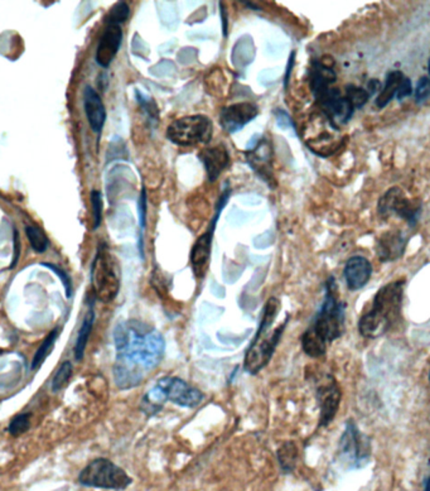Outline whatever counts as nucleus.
I'll return each mask as SVG.
<instances>
[{"mask_svg":"<svg viewBox=\"0 0 430 491\" xmlns=\"http://www.w3.org/2000/svg\"><path fill=\"white\" fill-rule=\"evenodd\" d=\"M114 343L116 350L114 377L120 389L140 385L165 356L162 333L140 320L120 322L114 330Z\"/></svg>","mask_w":430,"mask_h":491,"instance_id":"f257e3e1","label":"nucleus"},{"mask_svg":"<svg viewBox=\"0 0 430 491\" xmlns=\"http://www.w3.org/2000/svg\"><path fill=\"white\" fill-rule=\"evenodd\" d=\"M346 304L337 297L333 277L326 282V294L317 316L302 335V348L309 358L326 354L329 343L340 338L345 331Z\"/></svg>","mask_w":430,"mask_h":491,"instance_id":"f03ea898","label":"nucleus"},{"mask_svg":"<svg viewBox=\"0 0 430 491\" xmlns=\"http://www.w3.org/2000/svg\"><path fill=\"white\" fill-rule=\"evenodd\" d=\"M279 311L280 301L275 297L269 298L263 309L258 332L245 353L243 369L245 372L249 373L250 375L259 374L270 363L277 350V343L283 337L284 331L288 326L289 317L280 325L274 326Z\"/></svg>","mask_w":430,"mask_h":491,"instance_id":"7ed1b4c3","label":"nucleus"},{"mask_svg":"<svg viewBox=\"0 0 430 491\" xmlns=\"http://www.w3.org/2000/svg\"><path fill=\"white\" fill-rule=\"evenodd\" d=\"M404 280H395L380 288L373 307L358 321L360 335L368 338L384 336L402 320Z\"/></svg>","mask_w":430,"mask_h":491,"instance_id":"20e7f679","label":"nucleus"},{"mask_svg":"<svg viewBox=\"0 0 430 491\" xmlns=\"http://www.w3.org/2000/svg\"><path fill=\"white\" fill-rule=\"evenodd\" d=\"M120 267L116 258L101 244L91 267V286L94 297L104 303L114 301L120 289Z\"/></svg>","mask_w":430,"mask_h":491,"instance_id":"39448f33","label":"nucleus"},{"mask_svg":"<svg viewBox=\"0 0 430 491\" xmlns=\"http://www.w3.org/2000/svg\"><path fill=\"white\" fill-rule=\"evenodd\" d=\"M79 482L87 487L121 491L128 489L133 484V479L124 468H120L108 458L99 457L92 460L79 473Z\"/></svg>","mask_w":430,"mask_h":491,"instance_id":"423d86ee","label":"nucleus"},{"mask_svg":"<svg viewBox=\"0 0 430 491\" xmlns=\"http://www.w3.org/2000/svg\"><path fill=\"white\" fill-rule=\"evenodd\" d=\"M214 134V124L206 115H188L170 123L167 129L168 140L180 147L209 144Z\"/></svg>","mask_w":430,"mask_h":491,"instance_id":"0eeeda50","label":"nucleus"},{"mask_svg":"<svg viewBox=\"0 0 430 491\" xmlns=\"http://www.w3.org/2000/svg\"><path fill=\"white\" fill-rule=\"evenodd\" d=\"M231 196V189L227 187L220 199L216 204L215 215L211 220L210 225L207 231L199 236V239L196 240V243L193 244L192 250H191V267H192L193 275L196 278L202 280L206 273H207V267L210 262L211 250H212V241H214V234H215L216 226L219 223L221 212L224 210V207L227 205V202L230 200Z\"/></svg>","mask_w":430,"mask_h":491,"instance_id":"6e6552de","label":"nucleus"},{"mask_svg":"<svg viewBox=\"0 0 430 491\" xmlns=\"http://www.w3.org/2000/svg\"><path fill=\"white\" fill-rule=\"evenodd\" d=\"M165 403L172 402L183 408H194L204 400V395L199 388L192 387L178 377H165L155 384Z\"/></svg>","mask_w":430,"mask_h":491,"instance_id":"1a4fd4ad","label":"nucleus"},{"mask_svg":"<svg viewBox=\"0 0 430 491\" xmlns=\"http://www.w3.org/2000/svg\"><path fill=\"white\" fill-rule=\"evenodd\" d=\"M419 204L409 200L402 189L391 187L379 201L377 211L381 217L397 215L408 221L410 226H415L420 212Z\"/></svg>","mask_w":430,"mask_h":491,"instance_id":"9d476101","label":"nucleus"},{"mask_svg":"<svg viewBox=\"0 0 430 491\" xmlns=\"http://www.w3.org/2000/svg\"><path fill=\"white\" fill-rule=\"evenodd\" d=\"M317 103L322 114L337 128L347 124L355 111L347 97L343 96L336 87L329 89L322 96L318 97Z\"/></svg>","mask_w":430,"mask_h":491,"instance_id":"9b49d317","label":"nucleus"},{"mask_svg":"<svg viewBox=\"0 0 430 491\" xmlns=\"http://www.w3.org/2000/svg\"><path fill=\"white\" fill-rule=\"evenodd\" d=\"M341 389L332 375L318 384L317 400L319 406V427H327L333 421L340 408Z\"/></svg>","mask_w":430,"mask_h":491,"instance_id":"f8f14e48","label":"nucleus"},{"mask_svg":"<svg viewBox=\"0 0 430 491\" xmlns=\"http://www.w3.org/2000/svg\"><path fill=\"white\" fill-rule=\"evenodd\" d=\"M341 456L352 465L360 466L363 460L368 458L370 445L363 438V434L357 429L353 422L347 423L345 434H342L340 442Z\"/></svg>","mask_w":430,"mask_h":491,"instance_id":"ddd939ff","label":"nucleus"},{"mask_svg":"<svg viewBox=\"0 0 430 491\" xmlns=\"http://www.w3.org/2000/svg\"><path fill=\"white\" fill-rule=\"evenodd\" d=\"M259 110L258 106L251 103H238L225 106L221 110L220 126L225 132L230 134L243 131L245 126H248L250 121L258 116Z\"/></svg>","mask_w":430,"mask_h":491,"instance_id":"4468645a","label":"nucleus"},{"mask_svg":"<svg viewBox=\"0 0 430 491\" xmlns=\"http://www.w3.org/2000/svg\"><path fill=\"white\" fill-rule=\"evenodd\" d=\"M246 162L250 168L264 180L270 187H274V171H272V147L266 138H263L254 149L245 152Z\"/></svg>","mask_w":430,"mask_h":491,"instance_id":"2eb2a0df","label":"nucleus"},{"mask_svg":"<svg viewBox=\"0 0 430 491\" xmlns=\"http://www.w3.org/2000/svg\"><path fill=\"white\" fill-rule=\"evenodd\" d=\"M123 43V28L119 24H106L102 32L97 50V62L104 69H108L114 58L116 57Z\"/></svg>","mask_w":430,"mask_h":491,"instance_id":"dca6fc26","label":"nucleus"},{"mask_svg":"<svg viewBox=\"0 0 430 491\" xmlns=\"http://www.w3.org/2000/svg\"><path fill=\"white\" fill-rule=\"evenodd\" d=\"M199 160L204 163V171L210 182H216L221 173L230 165V155L225 144H217L215 147H207L199 153Z\"/></svg>","mask_w":430,"mask_h":491,"instance_id":"f3484780","label":"nucleus"},{"mask_svg":"<svg viewBox=\"0 0 430 491\" xmlns=\"http://www.w3.org/2000/svg\"><path fill=\"white\" fill-rule=\"evenodd\" d=\"M371 275L373 265L368 259L361 255L350 258L343 269L346 285L350 291H358L366 286Z\"/></svg>","mask_w":430,"mask_h":491,"instance_id":"a211bd4d","label":"nucleus"},{"mask_svg":"<svg viewBox=\"0 0 430 491\" xmlns=\"http://www.w3.org/2000/svg\"><path fill=\"white\" fill-rule=\"evenodd\" d=\"M84 109L92 132L100 134L106 121V109L97 90L86 86L84 90Z\"/></svg>","mask_w":430,"mask_h":491,"instance_id":"6ab92c4d","label":"nucleus"},{"mask_svg":"<svg viewBox=\"0 0 430 491\" xmlns=\"http://www.w3.org/2000/svg\"><path fill=\"white\" fill-rule=\"evenodd\" d=\"M336 80L337 75L334 72L333 67L322 61L312 63L309 69V86L316 100L329 92V89H332Z\"/></svg>","mask_w":430,"mask_h":491,"instance_id":"aec40b11","label":"nucleus"},{"mask_svg":"<svg viewBox=\"0 0 430 491\" xmlns=\"http://www.w3.org/2000/svg\"><path fill=\"white\" fill-rule=\"evenodd\" d=\"M405 248V240L400 231H387L377 243V254L381 262H391L402 257Z\"/></svg>","mask_w":430,"mask_h":491,"instance_id":"412c9836","label":"nucleus"},{"mask_svg":"<svg viewBox=\"0 0 430 491\" xmlns=\"http://www.w3.org/2000/svg\"><path fill=\"white\" fill-rule=\"evenodd\" d=\"M404 77H405V75L399 70L390 71L389 74L386 75L385 84L382 85L379 96L376 97V101H375L377 108H385L386 105L390 103L392 97L397 95L399 86L402 84Z\"/></svg>","mask_w":430,"mask_h":491,"instance_id":"4be33fe9","label":"nucleus"},{"mask_svg":"<svg viewBox=\"0 0 430 491\" xmlns=\"http://www.w3.org/2000/svg\"><path fill=\"white\" fill-rule=\"evenodd\" d=\"M94 322H95V311H94V306L91 303L90 306H89V311H87L85 319H84V322L79 327L77 340H76V343H75V358H76L77 361L84 359L86 346H87V341H89V337H90L91 331H92Z\"/></svg>","mask_w":430,"mask_h":491,"instance_id":"5701e85b","label":"nucleus"},{"mask_svg":"<svg viewBox=\"0 0 430 491\" xmlns=\"http://www.w3.org/2000/svg\"><path fill=\"white\" fill-rule=\"evenodd\" d=\"M279 466L284 474H290L294 471L298 461V447L293 441H287L279 447L277 452Z\"/></svg>","mask_w":430,"mask_h":491,"instance_id":"b1692460","label":"nucleus"},{"mask_svg":"<svg viewBox=\"0 0 430 491\" xmlns=\"http://www.w3.org/2000/svg\"><path fill=\"white\" fill-rule=\"evenodd\" d=\"M58 333H60V330L58 327L52 330L47 336H45L43 343H40V348L35 351L34 354L33 361H32V369H38L40 365L45 363V360L47 359L48 354L51 353L52 348L53 345L56 343L57 337H58Z\"/></svg>","mask_w":430,"mask_h":491,"instance_id":"393cba45","label":"nucleus"},{"mask_svg":"<svg viewBox=\"0 0 430 491\" xmlns=\"http://www.w3.org/2000/svg\"><path fill=\"white\" fill-rule=\"evenodd\" d=\"M26 234L28 238L31 246L33 248V250L38 254L45 253L48 246H50V240L47 238V235L43 233V230L33 225H27L26 226Z\"/></svg>","mask_w":430,"mask_h":491,"instance_id":"a878e982","label":"nucleus"},{"mask_svg":"<svg viewBox=\"0 0 430 491\" xmlns=\"http://www.w3.org/2000/svg\"><path fill=\"white\" fill-rule=\"evenodd\" d=\"M129 16H131L129 4L125 1H118L108 13V16L105 18V23L121 26L125 21H128Z\"/></svg>","mask_w":430,"mask_h":491,"instance_id":"bb28decb","label":"nucleus"},{"mask_svg":"<svg viewBox=\"0 0 430 491\" xmlns=\"http://www.w3.org/2000/svg\"><path fill=\"white\" fill-rule=\"evenodd\" d=\"M147 189L143 187L139 197V204H138V214H139V225H140V236H139V250L140 255L144 258V230H145V224H147Z\"/></svg>","mask_w":430,"mask_h":491,"instance_id":"cd10ccee","label":"nucleus"},{"mask_svg":"<svg viewBox=\"0 0 430 491\" xmlns=\"http://www.w3.org/2000/svg\"><path fill=\"white\" fill-rule=\"evenodd\" d=\"M72 364L71 361H65L61 364V366L58 368L55 377H53V380H52V390L53 392H58L61 389L65 388V385L70 382V379L72 377Z\"/></svg>","mask_w":430,"mask_h":491,"instance_id":"c85d7f7f","label":"nucleus"},{"mask_svg":"<svg viewBox=\"0 0 430 491\" xmlns=\"http://www.w3.org/2000/svg\"><path fill=\"white\" fill-rule=\"evenodd\" d=\"M346 97L351 103L353 109H361L366 105L370 99L368 90L358 86L348 85L346 87Z\"/></svg>","mask_w":430,"mask_h":491,"instance_id":"c756f323","label":"nucleus"},{"mask_svg":"<svg viewBox=\"0 0 430 491\" xmlns=\"http://www.w3.org/2000/svg\"><path fill=\"white\" fill-rule=\"evenodd\" d=\"M136 101L140 105V108L144 110V113L149 116V119H152L153 121H158V106H157V103L154 101L153 99L147 96V95H143L142 92H139L138 89L136 90Z\"/></svg>","mask_w":430,"mask_h":491,"instance_id":"7c9ffc66","label":"nucleus"},{"mask_svg":"<svg viewBox=\"0 0 430 491\" xmlns=\"http://www.w3.org/2000/svg\"><path fill=\"white\" fill-rule=\"evenodd\" d=\"M29 427H31L29 414L28 413H22V414H18V416L11 419L8 431H9V434L11 436L16 437V436L26 434L28 431Z\"/></svg>","mask_w":430,"mask_h":491,"instance_id":"2f4dec72","label":"nucleus"},{"mask_svg":"<svg viewBox=\"0 0 430 491\" xmlns=\"http://www.w3.org/2000/svg\"><path fill=\"white\" fill-rule=\"evenodd\" d=\"M91 205H92V216H94V230L99 228L102 221V194L100 191H91Z\"/></svg>","mask_w":430,"mask_h":491,"instance_id":"473e14b6","label":"nucleus"},{"mask_svg":"<svg viewBox=\"0 0 430 491\" xmlns=\"http://www.w3.org/2000/svg\"><path fill=\"white\" fill-rule=\"evenodd\" d=\"M430 96V77L423 76L420 77L417 87H415V101L423 103Z\"/></svg>","mask_w":430,"mask_h":491,"instance_id":"72a5a7b5","label":"nucleus"},{"mask_svg":"<svg viewBox=\"0 0 430 491\" xmlns=\"http://www.w3.org/2000/svg\"><path fill=\"white\" fill-rule=\"evenodd\" d=\"M42 265L51 269L52 272H55L58 275V278L62 280L63 286H65V289H66V296H67V298L71 297V294H72V283H71V280H70V275L63 269L58 268L55 264L42 263Z\"/></svg>","mask_w":430,"mask_h":491,"instance_id":"f704fd0d","label":"nucleus"},{"mask_svg":"<svg viewBox=\"0 0 430 491\" xmlns=\"http://www.w3.org/2000/svg\"><path fill=\"white\" fill-rule=\"evenodd\" d=\"M413 94V86H412V81L409 77H404L402 81V84L399 86V90L397 92V97L399 100H402L405 97L410 96Z\"/></svg>","mask_w":430,"mask_h":491,"instance_id":"c9c22d12","label":"nucleus"},{"mask_svg":"<svg viewBox=\"0 0 430 491\" xmlns=\"http://www.w3.org/2000/svg\"><path fill=\"white\" fill-rule=\"evenodd\" d=\"M295 63V51L290 53L289 56V61L287 63V70H285V75H284V89L287 90L288 89L289 80H290V75H292V71H293V67H294Z\"/></svg>","mask_w":430,"mask_h":491,"instance_id":"e433bc0d","label":"nucleus"},{"mask_svg":"<svg viewBox=\"0 0 430 491\" xmlns=\"http://www.w3.org/2000/svg\"><path fill=\"white\" fill-rule=\"evenodd\" d=\"M19 254H21V243H19L17 231H14V259H13V263H11V268L16 267L18 259H19Z\"/></svg>","mask_w":430,"mask_h":491,"instance_id":"4c0bfd02","label":"nucleus"},{"mask_svg":"<svg viewBox=\"0 0 430 491\" xmlns=\"http://www.w3.org/2000/svg\"><path fill=\"white\" fill-rule=\"evenodd\" d=\"M220 12H221V22H222V35H224V38H227V13L225 11V6H222V3H220Z\"/></svg>","mask_w":430,"mask_h":491,"instance_id":"58836bf2","label":"nucleus"},{"mask_svg":"<svg viewBox=\"0 0 430 491\" xmlns=\"http://www.w3.org/2000/svg\"><path fill=\"white\" fill-rule=\"evenodd\" d=\"M379 87H381V82L379 80H371L368 82V94L370 96L374 95L375 92L379 90Z\"/></svg>","mask_w":430,"mask_h":491,"instance_id":"ea45409f","label":"nucleus"},{"mask_svg":"<svg viewBox=\"0 0 430 491\" xmlns=\"http://www.w3.org/2000/svg\"><path fill=\"white\" fill-rule=\"evenodd\" d=\"M424 491H430V478L428 479V481H426V484H425Z\"/></svg>","mask_w":430,"mask_h":491,"instance_id":"a19ab883","label":"nucleus"},{"mask_svg":"<svg viewBox=\"0 0 430 491\" xmlns=\"http://www.w3.org/2000/svg\"><path fill=\"white\" fill-rule=\"evenodd\" d=\"M428 71H429V76H430V58H429V62H428Z\"/></svg>","mask_w":430,"mask_h":491,"instance_id":"79ce46f5","label":"nucleus"},{"mask_svg":"<svg viewBox=\"0 0 430 491\" xmlns=\"http://www.w3.org/2000/svg\"><path fill=\"white\" fill-rule=\"evenodd\" d=\"M429 380H430V374H429Z\"/></svg>","mask_w":430,"mask_h":491,"instance_id":"37998d69","label":"nucleus"}]
</instances>
